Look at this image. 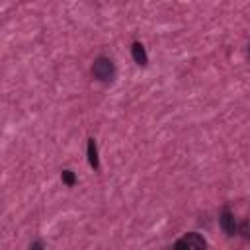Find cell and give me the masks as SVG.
I'll return each mask as SVG.
<instances>
[{
    "mask_svg": "<svg viewBox=\"0 0 250 250\" xmlns=\"http://www.w3.org/2000/svg\"><path fill=\"white\" fill-rule=\"evenodd\" d=\"M174 246L176 248H205L207 242H205V238L199 232H188L180 240H176Z\"/></svg>",
    "mask_w": 250,
    "mask_h": 250,
    "instance_id": "cell-2",
    "label": "cell"
},
{
    "mask_svg": "<svg viewBox=\"0 0 250 250\" xmlns=\"http://www.w3.org/2000/svg\"><path fill=\"white\" fill-rule=\"evenodd\" d=\"M92 76L98 82H111L115 78V63L109 57H98L92 65Z\"/></svg>",
    "mask_w": 250,
    "mask_h": 250,
    "instance_id": "cell-1",
    "label": "cell"
},
{
    "mask_svg": "<svg viewBox=\"0 0 250 250\" xmlns=\"http://www.w3.org/2000/svg\"><path fill=\"white\" fill-rule=\"evenodd\" d=\"M86 157H88V164L94 168V170H98L100 168V157H98V145H96V139H88V143H86Z\"/></svg>",
    "mask_w": 250,
    "mask_h": 250,
    "instance_id": "cell-5",
    "label": "cell"
},
{
    "mask_svg": "<svg viewBox=\"0 0 250 250\" xmlns=\"http://www.w3.org/2000/svg\"><path fill=\"white\" fill-rule=\"evenodd\" d=\"M219 225H221V229L225 231V234L227 236H234L236 234V227H238V223H236V219H234V213L231 211V209H223L221 211V215H219Z\"/></svg>",
    "mask_w": 250,
    "mask_h": 250,
    "instance_id": "cell-3",
    "label": "cell"
},
{
    "mask_svg": "<svg viewBox=\"0 0 250 250\" xmlns=\"http://www.w3.org/2000/svg\"><path fill=\"white\" fill-rule=\"evenodd\" d=\"M30 248L32 250H41V248H45V242H41V240H36V242H30Z\"/></svg>",
    "mask_w": 250,
    "mask_h": 250,
    "instance_id": "cell-8",
    "label": "cell"
},
{
    "mask_svg": "<svg viewBox=\"0 0 250 250\" xmlns=\"http://www.w3.org/2000/svg\"><path fill=\"white\" fill-rule=\"evenodd\" d=\"M61 180H63V184H65V186H69V188H74V186H76V182H78V180H76V174H74L72 170H69V168L61 172Z\"/></svg>",
    "mask_w": 250,
    "mask_h": 250,
    "instance_id": "cell-6",
    "label": "cell"
},
{
    "mask_svg": "<svg viewBox=\"0 0 250 250\" xmlns=\"http://www.w3.org/2000/svg\"><path fill=\"white\" fill-rule=\"evenodd\" d=\"M131 57H133V61H135L137 65H141V67H147V65H149V55H147L145 45H143L141 41H135V43L131 45Z\"/></svg>",
    "mask_w": 250,
    "mask_h": 250,
    "instance_id": "cell-4",
    "label": "cell"
},
{
    "mask_svg": "<svg viewBox=\"0 0 250 250\" xmlns=\"http://www.w3.org/2000/svg\"><path fill=\"white\" fill-rule=\"evenodd\" d=\"M236 234H240L242 238H250V227H248V219H242L240 221V225L236 227Z\"/></svg>",
    "mask_w": 250,
    "mask_h": 250,
    "instance_id": "cell-7",
    "label": "cell"
}]
</instances>
